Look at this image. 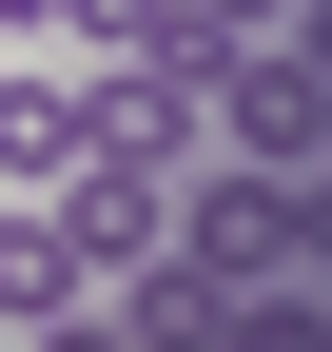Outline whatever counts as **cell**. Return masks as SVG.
<instances>
[{
  "label": "cell",
  "instance_id": "cell-6",
  "mask_svg": "<svg viewBox=\"0 0 332 352\" xmlns=\"http://www.w3.org/2000/svg\"><path fill=\"white\" fill-rule=\"evenodd\" d=\"M20 352H117V314H39V333H20Z\"/></svg>",
  "mask_w": 332,
  "mask_h": 352
},
{
  "label": "cell",
  "instance_id": "cell-5",
  "mask_svg": "<svg viewBox=\"0 0 332 352\" xmlns=\"http://www.w3.org/2000/svg\"><path fill=\"white\" fill-rule=\"evenodd\" d=\"M313 0H195V39H294Z\"/></svg>",
  "mask_w": 332,
  "mask_h": 352
},
{
  "label": "cell",
  "instance_id": "cell-3",
  "mask_svg": "<svg viewBox=\"0 0 332 352\" xmlns=\"http://www.w3.org/2000/svg\"><path fill=\"white\" fill-rule=\"evenodd\" d=\"M39 314H98V274H78L59 196H0V333H39Z\"/></svg>",
  "mask_w": 332,
  "mask_h": 352
},
{
  "label": "cell",
  "instance_id": "cell-1",
  "mask_svg": "<svg viewBox=\"0 0 332 352\" xmlns=\"http://www.w3.org/2000/svg\"><path fill=\"white\" fill-rule=\"evenodd\" d=\"M176 176H195V157H117V138H98V157L59 176V235H78V274H98V294L176 254Z\"/></svg>",
  "mask_w": 332,
  "mask_h": 352
},
{
  "label": "cell",
  "instance_id": "cell-4",
  "mask_svg": "<svg viewBox=\"0 0 332 352\" xmlns=\"http://www.w3.org/2000/svg\"><path fill=\"white\" fill-rule=\"evenodd\" d=\"M39 39H59V59H176V39H195V0H59V20H39Z\"/></svg>",
  "mask_w": 332,
  "mask_h": 352
},
{
  "label": "cell",
  "instance_id": "cell-2",
  "mask_svg": "<svg viewBox=\"0 0 332 352\" xmlns=\"http://www.w3.org/2000/svg\"><path fill=\"white\" fill-rule=\"evenodd\" d=\"M98 157V78L78 59H0V196H59Z\"/></svg>",
  "mask_w": 332,
  "mask_h": 352
}]
</instances>
